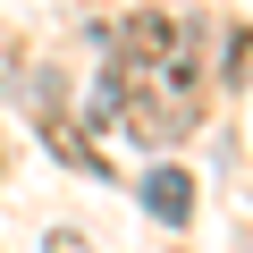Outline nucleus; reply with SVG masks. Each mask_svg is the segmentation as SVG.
Wrapping results in <instances>:
<instances>
[{
    "label": "nucleus",
    "mask_w": 253,
    "mask_h": 253,
    "mask_svg": "<svg viewBox=\"0 0 253 253\" xmlns=\"http://www.w3.org/2000/svg\"><path fill=\"white\" fill-rule=\"evenodd\" d=\"M126 51H135V59L169 51V26H161V17H135V26H126Z\"/></svg>",
    "instance_id": "f257e3e1"
},
{
    "label": "nucleus",
    "mask_w": 253,
    "mask_h": 253,
    "mask_svg": "<svg viewBox=\"0 0 253 253\" xmlns=\"http://www.w3.org/2000/svg\"><path fill=\"white\" fill-rule=\"evenodd\" d=\"M51 253H84V245H76V236H51Z\"/></svg>",
    "instance_id": "f03ea898"
}]
</instances>
